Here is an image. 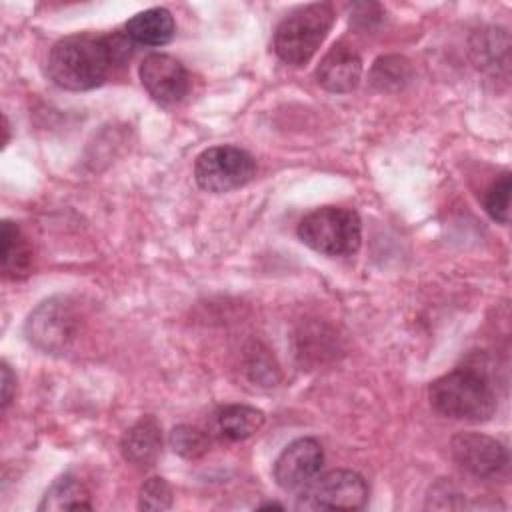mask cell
Listing matches in <instances>:
<instances>
[{"label": "cell", "mask_w": 512, "mask_h": 512, "mask_svg": "<svg viewBox=\"0 0 512 512\" xmlns=\"http://www.w3.org/2000/svg\"><path fill=\"white\" fill-rule=\"evenodd\" d=\"M170 446L182 458L194 460L210 450V438L204 430L182 424L170 432Z\"/></svg>", "instance_id": "ac0fdd59"}, {"label": "cell", "mask_w": 512, "mask_h": 512, "mask_svg": "<svg viewBox=\"0 0 512 512\" xmlns=\"http://www.w3.org/2000/svg\"><path fill=\"white\" fill-rule=\"evenodd\" d=\"M174 18L166 8H148L126 22V36L144 46H162L172 40Z\"/></svg>", "instance_id": "5bb4252c"}, {"label": "cell", "mask_w": 512, "mask_h": 512, "mask_svg": "<svg viewBox=\"0 0 512 512\" xmlns=\"http://www.w3.org/2000/svg\"><path fill=\"white\" fill-rule=\"evenodd\" d=\"M128 38V36H126ZM124 36L74 34L58 40L46 60L48 78L64 90H90L100 86L116 62L130 56Z\"/></svg>", "instance_id": "6da1fadb"}, {"label": "cell", "mask_w": 512, "mask_h": 512, "mask_svg": "<svg viewBox=\"0 0 512 512\" xmlns=\"http://www.w3.org/2000/svg\"><path fill=\"white\" fill-rule=\"evenodd\" d=\"M138 506L142 510H166L172 506V488L164 478H150L142 484Z\"/></svg>", "instance_id": "ffe728a7"}, {"label": "cell", "mask_w": 512, "mask_h": 512, "mask_svg": "<svg viewBox=\"0 0 512 512\" xmlns=\"http://www.w3.org/2000/svg\"><path fill=\"white\" fill-rule=\"evenodd\" d=\"M368 500L366 480L352 470H330L302 488L298 506L310 510H358Z\"/></svg>", "instance_id": "52a82bcc"}, {"label": "cell", "mask_w": 512, "mask_h": 512, "mask_svg": "<svg viewBox=\"0 0 512 512\" xmlns=\"http://www.w3.org/2000/svg\"><path fill=\"white\" fill-rule=\"evenodd\" d=\"M334 22V10L326 2H314L292 10L276 28L272 48L276 56L290 66L306 64Z\"/></svg>", "instance_id": "3957f363"}, {"label": "cell", "mask_w": 512, "mask_h": 512, "mask_svg": "<svg viewBox=\"0 0 512 512\" xmlns=\"http://www.w3.org/2000/svg\"><path fill=\"white\" fill-rule=\"evenodd\" d=\"M412 76L408 60L400 56H384L378 58L376 64L372 66V84L378 90H400Z\"/></svg>", "instance_id": "e0dca14e"}, {"label": "cell", "mask_w": 512, "mask_h": 512, "mask_svg": "<svg viewBox=\"0 0 512 512\" xmlns=\"http://www.w3.org/2000/svg\"><path fill=\"white\" fill-rule=\"evenodd\" d=\"M324 452L318 440L298 438L290 442L274 462V480L282 490H302L320 472Z\"/></svg>", "instance_id": "30bf717a"}, {"label": "cell", "mask_w": 512, "mask_h": 512, "mask_svg": "<svg viewBox=\"0 0 512 512\" xmlns=\"http://www.w3.org/2000/svg\"><path fill=\"white\" fill-rule=\"evenodd\" d=\"M122 456L140 466H152L162 450V430L160 424L154 416H144L140 418L132 428L126 430L120 442Z\"/></svg>", "instance_id": "7c38bea8"}, {"label": "cell", "mask_w": 512, "mask_h": 512, "mask_svg": "<svg viewBox=\"0 0 512 512\" xmlns=\"http://www.w3.org/2000/svg\"><path fill=\"white\" fill-rule=\"evenodd\" d=\"M486 212L500 224H508L510 212V172L500 174L494 184L488 188L484 198Z\"/></svg>", "instance_id": "d6986e66"}, {"label": "cell", "mask_w": 512, "mask_h": 512, "mask_svg": "<svg viewBox=\"0 0 512 512\" xmlns=\"http://www.w3.org/2000/svg\"><path fill=\"white\" fill-rule=\"evenodd\" d=\"M360 76H362V60L358 52L344 42L334 44L324 54V58L316 68L318 84L330 92L354 90L360 82Z\"/></svg>", "instance_id": "8fae6325"}, {"label": "cell", "mask_w": 512, "mask_h": 512, "mask_svg": "<svg viewBox=\"0 0 512 512\" xmlns=\"http://www.w3.org/2000/svg\"><path fill=\"white\" fill-rule=\"evenodd\" d=\"M258 508H282V504H276V502H266V504H262V506H258Z\"/></svg>", "instance_id": "7402d4cb"}, {"label": "cell", "mask_w": 512, "mask_h": 512, "mask_svg": "<svg viewBox=\"0 0 512 512\" xmlns=\"http://www.w3.org/2000/svg\"><path fill=\"white\" fill-rule=\"evenodd\" d=\"M78 316L68 298H48L40 302L26 320L28 340L46 354H60L68 350L76 338Z\"/></svg>", "instance_id": "8992f818"}, {"label": "cell", "mask_w": 512, "mask_h": 512, "mask_svg": "<svg viewBox=\"0 0 512 512\" xmlns=\"http://www.w3.org/2000/svg\"><path fill=\"white\" fill-rule=\"evenodd\" d=\"M452 456L476 478H498L508 468V452L496 440L480 432H460L452 438Z\"/></svg>", "instance_id": "ba28073f"}, {"label": "cell", "mask_w": 512, "mask_h": 512, "mask_svg": "<svg viewBox=\"0 0 512 512\" xmlns=\"http://www.w3.org/2000/svg\"><path fill=\"white\" fill-rule=\"evenodd\" d=\"M138 74L144 90L160 104H176L190 90L188 70L170 54H148L142 60Z\"/></svg>", "instance_id": "9c48e42d"}, {"label": "cell", "mask_w": 512, "mask_h": 512, "mask_svg": "<svg viewBox=\"0 0 512 512\" xmlns=\"http://www.w3.org/2000/svg\"><path fill=\"white\" fill-rule=\"evenodd\" d=\"M430 404L442 416L464 422H486L496 410L490 382L472 368H456L430 384Z\"/></svg>", "instance_id": "7a4b0ae2"}, {"label": "cell", "mask_w": 512, "mask_h": 512, "mask_svg": "<svg viewBox=\"0 0 512 512\" xmlns=\"http://www.w3.org/2000/svg\"><path fill=\"white\" fill-rule=\"evenodd\" d=\"M90 492L88 488L74 476L64 474L56 478L46 494L42 496V502L38 504V510H90Z\"/></svg>", "instance_id": "2e32d148"}, {"label": "cell", "mask_w": 512, "mask_h": 512, "mask_svg": "<svg viewBox=\"0 0 512 512\" xmlns=\"http://www.w3.org/2000/svg\"><path fill=\"white\" fill-rule=\"evenodd\" d=\"M298 238L320 254L348 256L360 246L362 222L350 208L322 206L300 220Z\"/></svg>", "instance_id": "277c9868"}, {"label": "cell", "mask_w": 512, "mask_h": 512, "mask_svg": "<svg viewBox=\"0 0 512 512\" xmlns=\"http://www.w3.org/2000/svg\"><path fill=\"white\" fill-rule=\"evenodd\" d=\"M256 174V160L238 146H212L194 162L196 184L214 194L236 190Z\"/></svg>", "instance_id": "5b68a950"}, {"label": "cell", "mask_w": 512, "mask_h": 512, "mask_svg": "<svg viewBox=\"0 0 512 512\" xmlns=\"http://www.w3.org/2000/svg\"><path fill=\"white\" fill-rule=\"evenodd\" d=\"M264 424V412L246 404H228L214 412L212 428L224 440H244Z\"/></svg>", "instance_id": "4fadbf2b"}, {"label": "cell", "mask_w": 512, "mask_h": 512, "mask_svg": "<svg viewBox=\"0 0 512 512\" xmlns=\"http://www.w3.org/2000/svg\"><path fill=\"white\" fill-rule=\"evenodd\" d=\"M2 238V272L6 278L20 280L32 270V246L18 224L4 220L0 228Z\"/></svg>", "instance_id": "9a60e30c"}, {"label": "cell", "mask_w": 512, "mask_h": 512, "mask_svg": "<svg viewBox=\"0 0 512 512\" xmlns=\"http://www.w3.org/2000/svg\"><path fill=\"white\" fill-rule=\"evenodd\" d=\"M16 386V378L10 372V366L2 362V408H6L12 400V390Z\"/></svg>", "instance_id": "44dd1931"}]
</instances>
